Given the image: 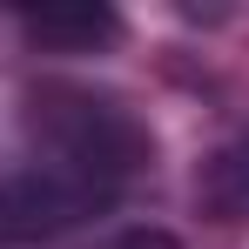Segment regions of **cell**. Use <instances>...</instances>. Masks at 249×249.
<instances>
[{
    "mask_svg": "<svg viewBox=\"0 0 249 249\" xmlns=\"http://www.w3.org/2000/svg\"><path fill=\"white\" fill-rule=\"evenodd\" d=\"M7 27L20 34L27 54H108L122 41L115 7H14Z\"/></svg>",
    "mask_w": 249,
    "mask_h": 249,
    "instance_id": "cell-2",
    "label": "cell"
},
{
    "mask_svg": "<svg viewBox=\"0 0 249 249\" xmlns=\"http://www.w3.org/2000/svg\"><path fill=\"white\" fill-rule=\"evenodd\" d=\"M196 209L209 222H229V229L249 222V128L202 155V168H196Z\"/></svg>",
    "mask_w": 249,
    "mask_h": 249,
    "instance_id": "cell-3",
    "label": "cell"
},
{
    "mask_svg": "<svg viewBox=\"0 0 249 249\" xmlns=\"http://www.w3.org/2000/svg\"><path fill=\"white\" fill-rule=\"evenodd\" d=\"M155 175L148 115L94 81H27L7 115L0 148V249L61 243Z\"/></svg>",
    "mask_w": 249,
    "mask_h": 249,
    "instance_id": "cell-1",
    "label": "cell"
}]
</instances>
